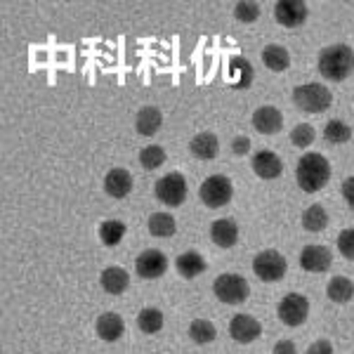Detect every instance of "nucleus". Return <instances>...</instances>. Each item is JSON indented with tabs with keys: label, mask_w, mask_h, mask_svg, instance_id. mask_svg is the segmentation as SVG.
Returning a JSON list of instances; mask_svg holds the SVG:
<instances>
[{
	"label": "nucleus",
	"mask_w": 354,
	"mask_h": 354,
	"mask_svg": "<svg viewBox=\"0 0 354 354\" xmlns=\"http://www.w3.org/2000/svg\"><path fill=\"white\" fill-rule=\"evenodd\" d=\"M140 163H142V168H147V170L161 168V165L165 163V151H163V147H158V145L145 147V149L140 151Z\"/></svg>",
	"instance_id": "obj_31"
},
{
	"label": "nucleus",
	"mask_w": 354,
	"mask_h": 354,
	"mask_svg": "<svg viewBox=\"0 0 354 354\" xmlns=\"http://www.w3.org/2000/svg\"><path fill=\"white\" fill-rule=\"evenodd\" d=\"M253 173L262 180H274L283 173V163L274 151H258L253 156Z\"/></svg>",
	"instance_id": "obj_13"
},
{
	"label": "nucleus",
	"mask_w": 354,
	"mask_h": 354,
	"mask_svg": "<svg viewBox=\"0 0 354 354\" xmlns=\"http://www.w3.org/2000/svg\"><path fill=\"white\" fill-rule=\"evenodd\" d=\"M230 83L234 88L245 90L253 83V66L245 57H232L230 62Z\"/></svg>",
	"instance_id": "obj_19"
},
{
	"label": "nucleus",
	"mask_w": 354,
	"mask_h": 354,
	"mask_svg": "<svg viewBox=\"0 0 354 354\" xmlns=\"http://www.w3.org/2000/svg\"><path fill=\"white\" fill-rule=\"evenodd\" d=\"M338 250H340L342 258H347V260L354 262V227L340 232V236H338Z\"/></svg>",
	"instance_id": "obj_34"
},
{
	"label": "nucleus",
	"mask_w": 354,
	"mask_h": 354,
	"mask_svg": "<svg viewBox=\"0 0 354 354\" xmlns=\"http://www.w3.org/2000/svg\"><path fill=\"white\" fill-rule=\"evenodd\" d=\"M187 192H189V187H187L185 175H180V173H168L156 182V187H153V194H156L158 201L165 205H173V208L185 203Z\"/></svg>",
	"instance_id": "obj_7"
},
{
	"label": "nucleus",
	"mask_w": 354,
	"mask_h": 354,
	"mask_svg": "<svg viewBox=\"0 0 354 354\" xmlns=\"http://www.w3.org/2000/svg\"><path fill=\"white\" fill-rule=\"evenodd\" d=\"M302 227L307 232H324L328 227V213L324 205H310L302 213Z\"/></svg>",
	"instance_id": "obj_26"
},
{
	"label": "nucleus",
	"mask_w": 354,
	"mask_h": 354,
	"mask_svg": "<svg viewBox=\"0 0 354 354\" xmlns=\"http://www.w3.org/2000/svg\"><path fill=\"white\" fill-rule=\"evenodd\" d=\"M330 262H333V253L326 245H305L300 253V265L305 272L312 274H324L330 270Z\"/></svg>",
	"instance_id": "obj_11"
},
{
	"label": "nucleus",
	"mask_w": 354,
	"mask_h": 354,
	"mask_svg": "<svg viewBox=\"0 0 354 354\" xmlns=\"http://www.w3.org/2000/svg\"><path fill=\"white\" fill-rule=\"evenodd\" d=\"M161 123H163V116H161V111H158L156 106H145V109L137 113V118H135L137 133L147 135V137L156 135L158 128H161Z\"/></svg>",
	"instance_id": "obj_22"
},
{
	"label": "nucleus",
	"mask_w": 354,
	"mask_h": 354,
	"mask_svg": "<svg viewBox=\"0 0 354 354\" xmlns=\"http://www.w3.org/2000/svg\"><path fill=\"white\" fill-rule=\"evenodd\" d=\"M189 335L194 342H198V345H208V342L215 340L218 330H215L213 322H208V319H196V322H192V326H189Z\"/></svg>",
	"instance_id": "obj_30"
},
{
	"label": "nucleus",
	"mask_w": 354,
	"mask_h": 354,
	"mask_svg": "<svg viewBox=\"0 0 354 354\" xmlns=\"http://www.w3.org/2000/svg\"><path fill=\"white\" fill-rule=\"evenodd\" d=\"M95 330H97V335H100V338L104 340V342H116L123 335L125 324H123V319L118 317L116 312H104L100 319H97Z\"/></svg>",
	"instance_id": "obj_17"
},
{
	"label": "nucleus",
	"mask_w": 354,
	"mask_h": 354,
	"mask_svg": "<svg viewBox=\"0 0 354 354\" xmlns=\"http://www.w3.org/2000/svg\"><path fill=\"white\" fill-rule=\"evenodd\" d=\"M210 239H213V243L220 245V248H232V245H236L239 241V225L230 218L215 220L213 225H210Z\"/></svg>",
	"instance_id": "obj_15"
},
{
	"label": "nucleus",
	"mask_w": 354,
	"mask_h": 354,
	"mask_svg": "<svg viewBox=\"0 0 354 354\" xmlns=\"http://www.w3.org/2000/svg\"><path fill=\"white\" fill-rule=\"evenodd\" d=\"M198 196H201V201L208 205V208H222V205L230 203L234 196L232 180L225 175H210L208 180H203L201 189H198Z\"/></svg>",
	"instance_id": "obj_5"
},
{
	"label": "nucleus",
	"mask_w": 354,
	"mask_h": 354,
	"mask_svg": "<svg viewBox=\"0 0 354 354\" xmlns=\"http://www.w3.org/2000/svg\"><path fill=\"white\" fill-rule=\"evenodd\" d=\"M213 293L225 305H241V302L248 300L250 286L241 274H220L213 283Z\"/></svg>",
	"instance_id": "obj_4"
},
{
	"label": "nucleus",
	"mask_w": 354,
	"mask_h": 354,
	"mask_svg": "<svg viewBox=\"0 0 354 354\" xmlns=\"http://www.w3.org/2000/svg\"><path fill=\"white\" fill-rule=\"evenodd\" d=\"M104 192L113 198H123L133 192V175L123 168H113L104 177Z\"/></svg>",
	"instance_id": "obj_16"
},
{
	"label": "nucleus",
	"mask_w": 354,
	"mask_h": 354,
	"mask_svg": "<svg viewBox=\"0 0 354 354\" xmlns=\"http://www.w3.org/2000/svg\"><path fill=\"white\" fill-rule=\"evenodd\" d=\"M262 333V326L255 317L250 314H236V317L230 322V335L241 345H248V342L258 340Z\"/></svg>",
	"instance_id": "obj_12"
},
{
	"label": "nucleus",
	"mask_w": 354,
	"mask_h": 354,
	"mask_svg": "<svg viewBox=\"0 0 354 354\" xmlns=\"http://www.w3.org/2000/svg\"><path fill=\"white\" fill-rule=\"evenodd\" d=\"M281 125H283V116L274 106H260L253 113V128L262 135H277L281 130Z\"/></svg>",
	"instance_id": "obj_14"
},
{
	"label": "nucleus",
	"mask_w": 354,
	"mask_h": 354,
	"mask_svg": "<svg viewBox=\"0 0 354 354\" xmlns=\"http://www.w3.org/2000/svg\"><path fill=\"white\" fill-rule=\"evenodd\" d=\"M253 272L258 274L262 281L272 283V281H279V279L286 277L288 262L279 250H262V253L255 255V260H253Z\"/></svg>",
	"instance_id": "obj_6"
},
{
	"label": "nucleus",
	"mask_w": 354,
	"mask_h": 354,
	"mask_svg": "<svg viewBox=\"0 0 354 354\" xmlns=\"http://www.w3.org/2000/svg\"><path fill=\"white\" fill-rule=\"evenodd\" d=\"M234 15H236L239 21H255V19H258V15H260V8H258V3L243 0V3H236Z\"/></svg>",
	"instance_id": "obj_33"
},
{
	"label": "nucleus",
	"mask_w": 354,
	"mask_h": 354,
	"mask_svg": "<svg viewBox=\"0 0 354 354\" xmlns=\"http://www.w3.org/2000/svg\"><path fill=\"white\" fill-rule=\"evenodd\" d=\"M293 102L298 104V109L307 111V113H322L326 111L333 102V95L326 85H319V83H305L298 85L293 90Z\"/></svg>",
	"instance_id": "obj_3"
},
{
	"label": "nucleus",
	"mask_w": 354,
	"mask_h": 354,
	"mask_svg": "<svg viewBox=\"0 0 354 354\" xmlns=\"http://www.w3.org/2000/svg\"><path fill=\"white\" fill-rule=\"evenodd\" d=\"M307 354H333V345H330L328 340H317L310 345Z\"/></svg>",
	"instance_id": "obj_36"
},
{
	"label": "nucleus",
	"mask_w": 354,
	"mask_h": 354,
	"mask_svg": "<svg viewBox=\"0 0 354 354\" xmlns=\"http://www.w3.org/2000/svg\"><path fill=\"white\" fill-rule=\"evenodd\" d=\"M274 354H295V342L293 340H279L274 345Z\"/></svg>",
	"instance_id": "obj_38"
},
{
	"label": "nucleus",
	"mask_w": 354,
	"mask_h": 354,
	"mask_svg": "<svg viewBox=\"0 0 354 354\" xmlns=\"http://www.w3.org/2000/svg\"><path fill=\"white\" fill-rule=\"evenodd\" d=\"M324 137H326L330 145H345V142H350V137H352V128L345 121L333 118V121H328L326 128H324Z\"/></svg>",
	"instance_id": "obj_29"
},
{
	"label": "nucleus",
	"mask_w": 354,
	"mask_h": 354,
	"mask_svg": "<svg viewBox=\"0 0 354 354\" xmlns=\"http://www.w3.org/2000/svg\"><path fill=\"white\" fill-rule=\"evenodd\" d=\"M274 17L281 26L295 28L300 24H305L307 19V5L302 0H279L274 5Z\"/></svg>",
	"instance_id": "obj_10"
},
{
	"label": "nucleus",
	"mask_w": 354,
	"mask_h": 354,
	"mask_svg": "<svg viewBox=\"0 0 354 354\" xmlns=\"http://www.w3.org/2000/svg\"><path fill=\"white\" fill-rule=\"evenodd\" d=\"M149 232H151V236H158V239L173 236V234L177 232L175 218L168 213H153L149 218Z\"/></svg>",
	"instance_id": "obj_27"
},
{
	"label": "nucleus",
	"mask_w": 354,
	"mask_h": 354,
	"mask_svg": "<svg viewBox=\"0 0 354 354\" xmlns=\"http://www.w3.org/2000/svg\"><path fill=\"white\" fill-rule=\"evenodd\" d=\"M232 149H234V153L243 156V153L250 151V140H248V137H236V140H234V145H232Z\"/></svg>",
	"instance_id": "obj_37"
},
{
	"label": "nucleus",
	"mask_w": 354,
	"mask_h": 354,
	"mask_svg": "<svg viewBox=\"0 0 354 354\" xmlns=\"http://www.w3.org/2000/svg\"><path fill=\"white\" fill-rule=\"evenodd\" d=\"M319 73L328 81H345L354 71V50L350 45H328L319 55Z\"/></svg>",
	"instance_id": "obj_2"
},
{
	"label": "nucleus",
	"mask_w": 354,
	"mask_h": 354,
	"mask_svg": "<svg viewBox=\"0 0 354 354\" xmlns=\"http://www.w3.org/2000/svg\"><path fill=\"white\" fill-rule=\"evenodd\" d=\"M192 153L196 158H201V161H210V158L218 156L220 151V142L218 137H215L213 133H198L196 137L192 140Z\"/></svg>",
	"instance_id": "obj_20"
},
{
	"label": "nucleus",
	"mask_w": 354,
	"mask_h": 354,
	"mask_svg": "<svg viewBox=\"0 0 354 354\" xmlns=\"http://www.w3.org/2000/svg\"><path fill=\"white\" fill-rule=\"evenodd\" d=\"M342 198H345L347 205L354 210V177H347V180L342 182Z\"/></svg>",
	"instance_id": "obj_35"
},
{
	"label": "nucleus",
	"mask_w": 354,
	"mask_h": 354,
	"mask_svg": "<svg viewBox=\"0 0 354 354\" xmlns=\"http://www.w3.org/2000/svg\"><path fill=\"white\" fill-rule=\"evenodd\" d=\"M295 177H298V185H300L302 192H307V194L322 192L330 180L328 158L324 156V153H314V151L305 153V156L298 161Z\"/></svg>",
	"instance_id": "obj_1"
},
{
	"label": "nucleus",
	"mask_w": 354,
	"mask_h": 354,
	"mask_svg": "<svg viewBox=\"0 0 354 354\" xmlns=\"http://www.w3.org/2000/svg\"><path fill=\"white\" fill-rule=\"evenodd\" d=\"M165 319H163V312L156 310V307H145L140 314H137V326H140L142 333H158L163 328Z\"/></svg>",
	"instance_id": "obj_25"
},
{
	"label": "nucleus",
	"mask_w": 354,
	"mask_h": 354,
	"mask_svg": "<svg viewBox=\"0 0 354 354\" xmlns=\"http://www.w3.org/2000/svg\"><path fill=\"white\" fill-rule=\"evenodd\" d=\"M135 272L140 274L142 279H158L168 272V258L156 248H147L137 255L135 260Z\"/></svg>",
	"instance_id": "obj_9"
},
{
	"label": "nucleus",
	"mask_w": 354,
	"mask_h": 354,
	"mask_svg": "<svg viewBox=\"0 0 354 354\" xmlns=\"http://www.w3.org/2000/svg\"><path fill=\"white\" fill-rule=\"evenodd\" d=\"M175 267L185 279H196L198 274L205 272V260L196 250H187V253H182L180 258L175 260Z\"/></svg>",
	"instance_id": "obj_21"
},
{
	"label": "nucleus",
	"mask_w": 354,
	"mask_h": 354,
	"mask_svg": "<svg viewBox=\"0 0 354 354\" xmlns=\"http://www.w3.org/2000/svg\"><path fill=\"white\" fill-rule=\"evenodd\" d=\"M125 236V225L121 220H104L100 225V239L104 245H118Z\"/></svg>",
	"instance_id": "obj_28"
},
{
	"label": "nucleus",
	"mask_w": 354,
	"mask_h": 354,
	"mask_svg": "<svg viewBox=\"0 0 354 354\" xmlns=\"http://www.w3.org/2000/svg\"><path fill=\"white\" fill-rule=\"evenodd\" d=\"M326 293H328V298L333 302L345 305V302H350L354 298V283L347 277H335V279H330V281H328Z\"/></svg>",
	"instance_id": "obj_24"
},
{
	"label": "nucleus",
	"mask_w": 354,
	"mask_h": 354,
	"mask_svg": "<svg viewBox=\"0 0 354 354\" xmlns=\"http://www.w3.org/2000/svg\"><path fill=\"white\" fill-rule=\"evenodd\" d=\"M290 142H293L295 147H300V149H305V147H310L314 142V128L310 123H300L293 128V133H290Z\"/></svg>",
	"instance_id": "obj_32"
},
{
	"label": "nucleus",
	"mask_w": 354,
	"mask_h": 354,
	"mask_svg": "<svg viewBox=\"0 0 354 354\" xmlns=\"http://www.w3.org/2000/svg\"><path fill=\"white\" fill-rule=\"evenodd\" d=\"M279 319H281L286 326L295 328V326H302L310 317V300L300 293H288L283 295L281 302H279Z\"/></svg>",
	"instance_id": "obj_8"
},
{
	"label": "nucleus",
	"mask_w": 354,
	"mask_h": 354,
	"mask_svg": "<svg viewBox=\"0 0 354 354\" xmlns=\"http://www.w3.org/2000/svg\"><path fill=\"white\" fill-rule=\"evenodd\" d=\"M262 62H265V66L270 68V71L281 73L290 66V55L281 45H267V48L262 50Z\"/></svg>",
	"instance_id": "obj_23"
},
{
	"label": "nucleus",
	"mask_w": 354,
	"mask_h": 354,
	"mask_svg": "<svg viewBox=\"0 0 354 354\" xmlns=\"http://www.w3.org/2000/svg\"><path fill=\"white\" fill-rule=\"evenodd\" d=\"M100 283L109 295H121L130 286V277L123 267H106V270L100 274Z\"/></svg>",
	"instance_id": "obj_18"
}]
</instances>
